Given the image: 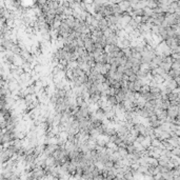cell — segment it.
<instances>
[{"label":"cell","instance_id":"7","mask_svg":"<svg viewBox=\"0 0 180 180\" xmlns=\"http://www.w3.org/2000/svg\"><path fill=\"white\" fill-rule=\"evenodd\" d=\"M124 31L127 33V34H131V33H132V32L134 31V28H133L132 26H131L129 24H127L126 26H124Z\"/></svg>","mask_w":180,"mask_h":180},{"label":"cell","instance_id":"6","mask_svg":"<svg viewBox=\"0 0 180 180\" xmlns=\"http://www.w3.org/2000/svg\"><path fill=\"white\" fill-rule=\"evenodd\" d=\"M139 92H140L141 94H145V93L151 92V87H150V84H144V85H142Z\"/></svg>","mask_w":180,"mask_h":180},{"label":"cell","instance_id":"2","mask_svg":"<svg viewBox=\"0 0 180 180\" xmlns=\"http://www.w3.org/2000/svg\"><path fill=\"white\" fill-rule=\"evenodd\" d=\"M146 6H149L151 9H156L158 8V1L157 0H146Z\"/></svg>","mask_w":180,"mask_h":180},{"label":"cell","instance_id":"3","mask_svg":"<svg viewBox=\"0 0 180 180\" xmlns=\"http://www.w3.org/2000/svg\"><path fill=\"white\" fill-rule=\"evenodd\" d=\"M121 51L123 52V54H124L125 57H127V58L132 57V53H133V51H132V48H131V46H129V47H124V48H122Z\"/></svg>","mask_w":180,"mask_h":180},{"label":"cell","instance_id":"12","mask_svg":"<svg viewBox=\"0 0 180 180\" xmlns=\"http://www.w3.org/2000/svg\"><path fill=\"white\" fill-rule=\"evenodd\" d=\"M178 41H179V42H180V35H179V36H178Z\"/></svg>","mask_w":180,"mask_h":180},{"label":"cell","instance_id":"9","mask_svg":"<svg viewBox=\"0 0 180 180\" xmlns=\"http://www.w3.org/2000/svg\"><path fill=\"white\" fill-rule=\"evenodd\" d=\"M124 74H125V75H127V76L129 77L131 75H133V74H136V73H134L133 69H126V70H125V72H124Z\"/></svg>","mask_w":180,"mask_h":180},{"label":"cell","instance_id":"1","mask_svg":"<svg viewBox=\"0 0 180 180\" xmlns=\"http://www.w3.org/2000/svg\"><path fill=\"white\" fill-rule=\"evenodd\" d=\"M118 4H119L120 9L122 10V12H126V11H127V10L131 8V3H129L128 0H122V1H121V2H119Z\"/></svg>","mask_w":180,"mask_h":180},{"label":"cell","instance_id":"10","mask_svg":"<svg viewBox=\"0 0 180 180\" xmlns=\"http://www.w3.org/2000/svg\"><path fill=\"white\" fill-rule=\"evenodd\" d=\"M154 178H155V179H161V178H162V174H161V173H158V174L154 175Z\"/></svg>","mask_w":180,"mask_h":180},{"label":"cell","instance_id":"11","mask_svg":"<svg viewBox=\"0 0 180 180\" xmlns=\"http://www.w3.org/2000/svg\"><path fill=\"white\" fill-rule=\"evenodd\" d=\"M174 52H176V53H180V44L177 46V48H176V50H175Z\"/></svg>","mask_w":180,"mask_h":180},{"label":"cell","instance_id":"5","mask_svg":"<svg viewBox=\"0 0 180 180\" xmlns=\"http://www.w3.org/2000/svg\"><path fill=\"white\" fill-rule=\"evenodd\" d=\"M144 15L145 16H149V17H153V15H154V9H151L149 6H146L144 10Z\"/></svg>","mask_w":180,"mask_h":180},{"label":"cell","instance_id":"4","mask_svg":"<svg viewBox=\"0 0 180 180\" xmlns=\"http://www.w3.org/2000/svg\"><path fill=\"white\" fill-rule=\"evenodd\" d=\"M155 82L157 83V84H161V83H163L164 82V78H163L161 75H154V79H153Z\"/></svg>","mask_w":180,"mask_h":180},{"label":"cell","instance_id":"8","mask_svg":"<svg viewBox=\"0 0 180 180\" xmlns=\"http://www.w3.org/2000/svg\"><path fill=\"white\" fill-rule=\"evenodd\" d=\"M137 79H138L137 74H133V75H131V76L128 77V81H132V82H135Z\"/></svg>","mask_w":180,"mask_h":180}]
</instances>
